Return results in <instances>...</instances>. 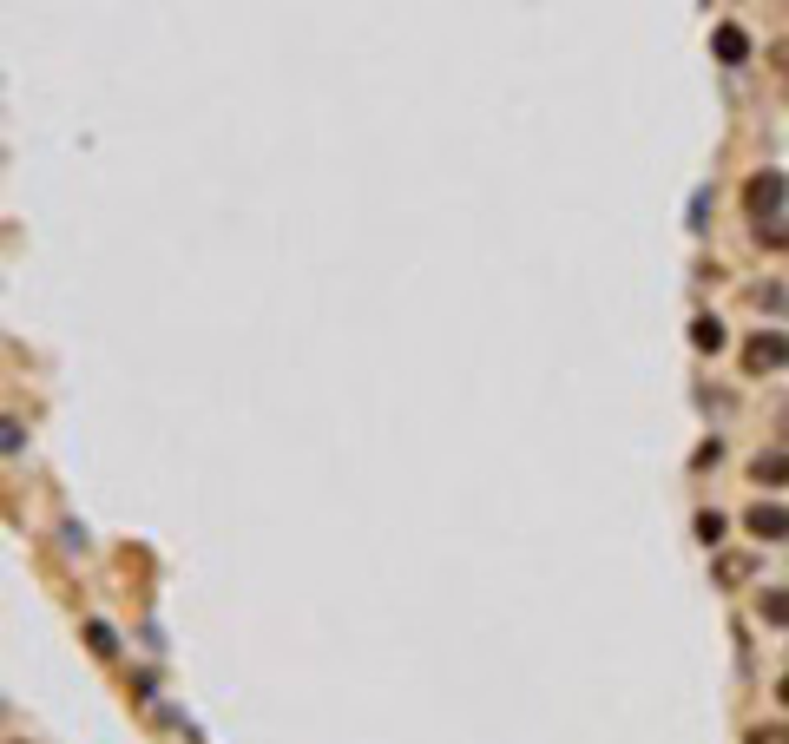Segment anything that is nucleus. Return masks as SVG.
I'll use <instances>...</instances> for the list:
<instances>
[{
  "mask_svg": "<svg viewBox=\"0 0 789 744\" xmlns=\"http://www.w3.org/2000/svg\"><path fill=\"white\" fill-rule=\"evenodd\" d=\"M750 528H756V534H770V540H783V534H789V514H764V508H756V514H750Z\"/></svg>",
  "mask_w": 789,
  "mask_h": 744,
  "instance_id": "nucleus-1",
  "label": "nucleus"
},
{
  "mask_svg": "<svg viewBox=\"0 0 789 744\" xmlns=\"http://www.w3.org/2000/svg\"><path fill=\"white\" fill-rule=\"evenodd\" d=\"M717 53H724V60H744V34H737V26H724V34H717Z\"/></svg>",
  "mask_w": 789,
  "mask_h": 744,
  "instance_id": "nucleus-2",
  "label": "nucleus"
},
{
  "mask_svg": "<svg viewBox=\"0 0 789 744\" xmlns=\"http://www.w3.org/2000/svg\"><path fill=\"white\" fill-rule=\"evenodd\" d=\"M783 705H789V679H783Z\"/></svg>",
  "mask_w": 789,
  "mask_h": 744,
  "instance_id": "nucleus-3",
  "label": "nucleus"
}]
</instances>
